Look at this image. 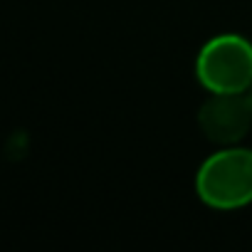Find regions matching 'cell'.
<instances>
[{
	"mask_svg": "<svg viewBox=\"0 0 252 252\" xmlns=\"http://www.w3.org/2000/svg\"><path fill=\"white\" fill-rule=\"evenodd\" d=\"M198 126L208 141L237 146L252 126V111L242 94H210L198 109Z\"/></svg>",
	"mask_w": 252,
	"mask_h": 252,
	"instance_id": "cell-3",
	"label": "cell"
},
{
	"mask_svg": "<svg viewBox=\"0 0 252 252\" xmlns=\"http://www.w3.org/2000/svg\"><path fill=\"white\" fill-rule=\"evenodd\" d=\"M195 193L213 210H237L252 203V151L222 146L195 173Z\"/></svg>",
	"mask_w": 252,
	"mask_h": 252,
	"instance_id": "cell-1",
	"label": "cell"
},
{
	"mask_svg": "<svg viewBox=\"0 0 252 252\" xmlns=\"http://www.w3.org/2000/svg\"><path fill=\"white\" fill-rule=\"evenodd\" d=\"M195 77L210 94H245L252 84V42L235 32L208 40L198 52Z\"/></svg>",
	"mask_w": 252,
	"mask_h": 252,
	"instance_id": "cell-2",
	"label": "cell"
},
{
	"mask_svg": "<svg viewBox=\"0 0 252 252\" xmlns=\"http://www.w3.org/2000/svg\"><path fill=\"white\" fill-rule=\"evenodd\" d=\"M242 96H245V101H247V106H250V111H252V84L245 89V94H242Z\"/></svg>",
	"mask_w": 252,
	"mask_h": 252,
	"instance_id": "cell-4",
	"label": "cell"
}]
</instances>
